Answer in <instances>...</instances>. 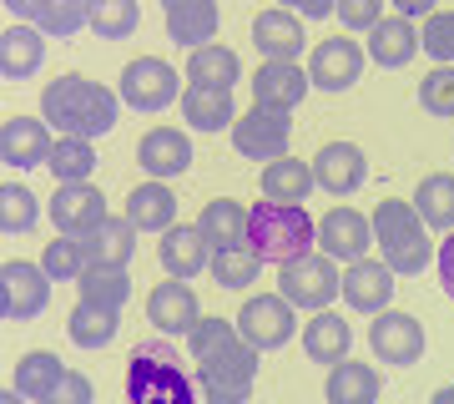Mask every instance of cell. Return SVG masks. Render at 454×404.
<instances>
[{"label": "cell", "instance_id": "10", "mask_svg": "<svg viewBox=\"0 0 454 404\" xmlns=\"http://www.w3.org/2000/svg\"><path fill=\"white\" fill-rule=\"evenodd\" d=\"M369 349L379 364H394V369H414L424 359V323L414 313H399V308H384L373 313L369 323Z\"/></svg>", "mask_w": 454, "mask_h": 404}, {"label": "cell", "instance_id": "52", "mask_svg": "<svg viewBox=\"0 0 454 404\" xmlns=\"http://www.w3.org/2000/svg\"><path fill=\"white\" fill-rule=\"evenodd\" d=\"M5 5V16H16V20H26V26H35V16H41V5L46 0H0Z\"/></svg>", "mask_w": 454, "mask_h": 404}, {"label": "cell", "instance_id": "15", "mask_svg": "<svg viewBox=\"0 0 454 404\" xmlns=\"http://www.w3.org/2000/svg\"><path fill=\"white\" fill-rule=\"evenodd\" d=\"M394 268L384 258H358V263H343V283H339V298L348 308H354V313H384V308L394 304V289H399V283H394Z\"/></svg>", "mask_w": 454, "mask_h": 404}, {"label": "cell", "instance_id": "31", "mask_svg": "<svg viewBox=\"0 0 454 404\" xmlns=\"http://www.w3.org/2000/svg\"><path fill=\"white\" fill-rule=\"evenodd\" d=\"M379 394H384L379 369H373V364H358V359L333 364L328 379H324V400L328 404H379Z\"/></svg>", "mask_w": 454, "mask_h": 404}, {"label": "cell", "instance_id": "4", "mask_svg": "<svg viewBox=\"0 0 454 404\" xmlns=\"http://www.w3.org/2000/svg\"><path fill=\"white\" fill-rule=\"evenodd\" d=\"M247 248L262 263H293L318 248V223L303 202H258L247 212Z\"/></svg>", "mask_w": 454, "mask_h": 404}, {"label": "cell", "instance_id": "7", "mask_svg": "<svg viewBox=\"0 0 454 404\" xmlns=\"http://www.w3.org/2000/svg\"><path fill=\"white\" fill-rule=\"evenodd\" d=\"M339 283H343V268L328 253H303V258L293 263H278V293L288 298L293 308H303V313H318L339 298Z\"/></svg>", "mask_w": 454, "mask_h": 404}, {"label": "cell", "instance_id": "6", "mask_svg": "<svg viewBox=\"0 0 454 404\" xmlns=\"http://www.w3.org/2000/svg\"><path fill=\"white\" fill-rule=\"evenodd\" d=\"M182 91H187V76L172 71V61L162 56H137L116 76V97L131 112H167L172 101H182Z\"/></svg>", "mask_w": 454, "mask_h": 404}, {"label": "cell", "instance_id": "2", "mask_svg": "<svg viewBox=\"0 0 454 404\" xmlns=\"http://www.w3.org/2000/svg\"><path fill=\"white\" fill-rule=\"evenodd\" d=\"M197 379L167 339H146L127 359V404H197Z\"/></svg>", "mask_w": 454, "mask_h": 404}, {"label": "cell", "instance_id": "12", "mask_svg": "<svg viewBox=\"0 0 454 404\" xmlns=\"http://www.w3.org/2000/svg\"><path fill=\"white\" fill-rule=\"evenodd\" d=\"M146 323L162 334V339H187L197 323H202V304H197V289L182 283V278H167L146 293Z\"/></svg>", "mask_w": 454, "mask_h": 404}, {"label": "cell", "instance_id": "43", "mask_svg": "<svg viewBox=\"0 0 454 404\" xmlns=\"http://www.w3.org/2000/svg\"><path fill=\"white\" fill-rule=\"evenodd\" d=\"M137 26H142V5L137 0H91V36L127 41Z\"/></svg>", "mask_w": 454, "mask_h": 404}, {"label": "cell", "instance_id": "11", "mask_svg": "<svg viewBox=\"0 0 454 404\" xmlns=\"http://www.w3.org/2000/svg\"><path fill=\"white\" fill-rule=\"evenodd\" d=\"M288 142H293L288 112L247 107V112L232 122V147H238V157H247V162H278V157H288Z\"/></svg>", "mask_w": 454, "mask_h": 404}, {"label": "cell", "instance_id": "32", "mask_svg": "<svg viewBox=\"0 0 454 404\" xmlns=\"http://www.w3.org/2000/svg\"><path fill=\"white\" fill-rule=\"evenodd\" d=\"M313 187H318L313 162H298L293 152L278 162H262V197L268 202H309Z\"/></svg>", "mask_w": 454, "mask_h": 404}, {"label": "cell", "instance_id": "23", "mask_svg": "<svg viewBox=\"0 0 454 404\" xmlns=\"http://www.w3.org/2000/svg\"><path fill=\"white\" fill-rule=\"evenodd\" d=\"M162 20H167V36L177 46L197 51L217 41V26H223V5L217 0H162Z\"/></svg>", "mask_w": 454, "mask_h": 404}, {"label": "cell", "instance_id": "22", "mask_svg": "<svg viewBox=\"0 0 454 404\" xmlns=\"http://www.w3.org/2000/svg\"><path fill=\"white\" fill-rule=\"evenodd\" d=\"M253 46L262 51V61H298L303 46H309L303 16H293V11H283V5L258 11V16H253Z\"/></svg>", "mask_w": 454, "mask_h": 404}, {"label": "cell", "instance_id": "8", "mask_svg": "<svg viewBox=\"0 0 454 404\" xmlns=\"http://www.w3.org/2000/svg\"><path fill=\"white\" fill-rule=\"evenodd\" d=\"M51 304V273L41 263L11 258L0 268V319L5 323H31Z\"/></svg>", "mask_w": 454, "mask_h": 404}, {"label": "cell", "instance_id": "36", "mask_svg": "<svg viewBox=\"0 0 454 404\" xmlns=\"http://www.w3.org/2000/svg\"><path fill=\"white\" fill-rule=\"evenodd\" d=\"M131 298V273L127 268H101V263H91L82 278H76V304H97V308H127Z\"/></svg>", "mask_w": 454, "mask_h": 404}, {"label": "cell", "instance_id": "1", "mask_svg": "<svg viewBox=\"0 0 454 404\" xmlns=\"http://www.w3.org/2000/svg\"><path fill=\"white\" fill-rule=\"evenodd\" d=\"M41 116L51 122V131H61V137H86V142H97L106 131L116 127V116H121V97H116L112 86H101L91 76H56L41 86Z\"/></svg>", "mask_w": 454, "mask_h": 404}, {"label": "cell", "instance_id": "29", "mask_svg": "<svg viewBox=\"0 0 454 404\" xmlns=\"http://www.w3.org/2000/svg\"><path fill=\"white\" fill-rule=\"evenodd\" d=\"M187 86H217V91H232L238 81H243V61H238V51L223 46V41H207V46L187 51Z\"/></svg>", "mask_w": 454, "mask_h": 404}, {"label": "cell", "instance_id": "46", "mask_svg": "<svg viewBox=\"0 0 454 404\" xmlns=\"http://www.w3.org/2000/svg\"><path fill=\"white\" fill-rule=\"evenodd\" d=\"M419 41L434 56V66H454V11H434V16L424 20Z\"/></svg>", "mask_w": 454, "mask_h": 404}, {"label": "cell", "instance_id": "21", "mask_svg": "<svg viewBox=\"0 0 454 404\" xmlns=\"http://www.w3.org/2000/svg\"><path fill=\"white\" fill-rule=\"evenodd\" d=\"M157 263H162L167 278H182V283H192L197 273H207L212 263V248L207 238L197 233V223H172L157 242Z\"/></svg>", "mask_w": 454, "mask_h": 404}, {"label": "cell", "instance_id": "39", "mask_svg": "<svg viewBox=\"0 0 454 404\" xmlns=\"http://www.w3.org/2000/svg\"><path fill=\"white\" fill-rule=\"evenodd\" d=\"M86 26H91V0H46L35 16V31L51 36V41H71Z\"/></svg>", "mask_w": 454, "mask_h": 404}, {"label": "cell", "instance_id": "49", "mask_svg": "<svg viewBox=\"0 0 454 404\" xmlns=\"http://www.w3.org/2000/svg\"><path fill=\"white\" fill-rule=\"evenodd\" d=\"M434 268H439V283H444V298L454 304V233H444V242L434 248Z\"/></svg>", "mask_w": 454, "mask_h": 404}, {"label": "cell", "instance_id": "5", "mask_svg": "<svg viewBox=\"0 0 454 404\" xmlns=\"http://www.w3.org/2000/svg\"><path fill=\"white\" fill-rule=\"evenodd\" d=\"M192 379L207 404H243L253 394V384H258V349L247 339H232L223 354L202 359Z\"/></svg>", "mask_w": 454, "mask_h": 404}, {"label": "cell", "instance_id": "33", "mask_svg": "<svg viewBox=\"0 0 454 404\" xmlns=\"http://www.w3.org/2000/svg\"><path fill=\"white\" fill-rule=\"evenodd\" d=\"M131 253H137V227H131L127 212H112V218L86 238V258L101 263V268H131Z\"/></svg>", "mask_w": 454, "mask_h": 404}, {"label": "cell", "instance_id": "35", "mask_svg": "<svg viewBox=\"0 0 454 404\" xmlns=\"http://www.w3.org/2000/svg\"><path fill=\"white\" fill-rule=\"evenodd\" d=\"M414 212L429 233H454V172H429L414 187Z\"/></svg>", "mask_w": 454, "mask_h": 404}, {"label": "cell", "instance_id": "17", "mask_svg": "<svg viewBox=\"0 0 454 404\" xmlns=\"http://www.w3.org/2000/svg\"><path fill=\"white\" fill-rule=\"evenodd\" d=\"M192 137L187 131H177V127H152L137 142V167H142L152 182H172V178H182L187 167H192Z\"/></svg>", "mask_w": 454, "mask_h": 404}, {"label": "cell", "instance_id": "50", "mask_svg": "<svg viewBox=\"0 0 454 404\" xmlns=\"http://www.w3.org/2000/svg\"><path fill=\"white\" fill-rule=\"evenodd\" d=\"M278 5H283V11H293V16H303V20H328L339 0H278Z\"/></svg>", "mask_w": 454, "mask_h": 404}, {"label": "cell", "instance_id": "26", "mask_svg": "<svg viewBox=\"0 0 454 404\" xmlns=\"http://www.w3.org/2000/svg\"><path fill=\"white\" fill-rule=\"evenodd\" d=\"M247 212L238 197H212V202H202V212H197V233L207 238L212 253H223V248H247Z\"/></svg>", "mask_w": 454, "mask_h": 404}, {"label": "cell", "instance_id": "48", "mask_svg": "<svg viewBox=\"0 0 454 404\" xmlns=\"http://www.w3.org/2000/svg\"><path fill=\"white\" fill-rule=\"evenodd\" d=\"M46 404H97V389H91V379L82 369H66V379L56 384V394Z\"/></svg>", "mask_w": 454, "mask_h": 404}, {"label": "cell", "instance_id": "42", "mask_svg": "<svg viewBox=\"0 0 454 404\" xmlns=\"http://www.w3.org/2000/svg\"><path fill=\"white\" fill-rule=\"evenodd\" d=\"M41 268L51 273V283H76V278L91 268V258H86V238H66V233H56V242H46V253H41Z\"/></svg>", "mask_w": 454, "mask_h": 404}, {"label": "cell", "instance_id": "30", "mask_svg": "<svg viewBox=\"0 0 454 404\" xmlns=\"http://www.w3.org/2000/svg\"><path fill=\"white\" fill-rule=\"evenodd\" d=\"M177 107H182V122L192 131H232V122H238L232 91H217V86H187Z\"/></svg>", "mask_w": 454, "mask_h": 404}, {"label": "cell", "instance_id": "14", "mask_svg": "<svg viewBox=\"0 0 454 404\" xmlns=\"http://www.w3.org/2000/svg\"><path fill=\"white\" fill-rule=\"evenodd\" d=\"M364 46L358 41H348V36H328V41H318V46L309 51V81L318 86V91H348V86H358V76H364Z\"/></svg>", "mask_w": 454, "mask_h": 404}, {"label": "cell", "instance_id": "19", "mask_svg": "<svg viewBox=\"0 0 454 404\" xmlns=\"http://www.w3.org/2000/svg\"><path fill=\"white\" fill-rule=\"evenodd\" d=\"M51 127L46 116H5L0 122V162L11 167H46L51 162Z\"/></svg>", "mask_w": 454, "mask_h": 404}, {"label": "cell", "instance_id": "18", "mask_svg": "<svg viewBox=\"0 0 454 404\" xmlns=\"http://www.w3.org/2000/svg\"><path fill=\"white\" fill-rule=\"evenodd\" d=\"M313 178L328 197H354L369 182V157L354 142H324L318 157H313Z\"/></svg>", "mask_w": 454, "mask_h": 404}, {"label": "cell", "instance_id": "13", "mask_svg": "<svg viewBox=\"0 0 454 404\" xmlns=\"http://www.w3.org/2000/svg\"><path fill=\"white\" fill-rule=\"evenodd\" d=\"M106 218L112 212H106V197H101L97 182H61L51 197V223L66 238H91Z\"/></svg>", "mask_w": 454, "mask_h": 404}, {"label": "cell", "instance_id": "47", "mask_svg": "<svg viewBox=\"0 0 454 404\" xmlns=\"http://www.w3.org/2000/svg\"><path fill=\"white\" fill-rule=\"evenodd\" d=\"M384 5H389V0H339L333 16H339L343 31H373V26L384 20Z\"/></svg>", "mask_w": 454, "mask_h": 404}, {"label": "cell", "instance_id": "28", "mask_svg": "<svg viewBox=\"0 0 454 404\" xmlns=\"http://www.w3.org/2000/svg\"><path fill=\"white\" fill-rule=\"evenodd\" d=\"M127 218H131L137 233H157V238H162L167 227L177 223V193H172V182H152L146 178L142 187H131Z\"/></svg>", "mask_w": 454, "mask_h": 404}, {"label": "cell", "instance_id": "40", "mask_svg": "<svg viewBox=\"0 0 454 404\" xmlns=\"http://www.w3.org/2000/svg\"><path fill=\"white\" fill-rule=\"evenodd\" d=\"M35 223H41V202H35V193L5 178V187H0V233H5V238H20V233H31Z\"/></svg>", "mask_w": 454, "mask_h": 404}, {"label": "cell", "instance_id": "27", "mask_svg": "<svg viewBox=\"0 0 454 404\" xmlns=\"http://www.w3.org/2000/svg\"><path fill=\"white\" fill-rule=\"evenodd\" d=\"M348 349H354V329H348V319L343 313H333V308H318L309 323H303V354L313 359V364H343L348 359Z\"/></svg>", "mask_w": 454, "mask_h": 404}, {"label": "cell", "instance_id": "20", "mask_svg": "<svg viewBox=\"0 0 454 404\" xmlns=\"http://www.w3.org/2000/svg\"><path fill=\"white\" fill-rule=\"evenodd\" d=\"M369 242H373V223L358 208H333L318 223V253H328L333 263L369 258Z\"/></svg>", "mask_w": 454, "mask_h": 404}, {"label": "cell", "instance_id": "54", "mask_svg": "<svg viewBox=\"0 0 454 404\" xmlns=\"http://www.w3.org/2000/svg\"><path fill=\"white\" fill-rule=\"evenodd\" d=\"M429 404H454V384H444V389H434V400Z\"/></svg>", "mask_w": 454, "mask_h": 404}, {"label": "cell", "instance_id": "9", "mask_svg": "<svg viewBox=\"0 0 454 404\" xmlns=\"http://www.w3.org/2000/svg\"><path fill=\"white\" fill-rule=\"evenodd\" d=\"M298 329V308L283 298V293H253L243 308H238V334H243L258 354L268 349H283Z\"/></svg>", "mask_w": 454, "mask_h": 404}, {"label": "cell", "instance_id": "34", "mask_svg": "<svg viewBox=\"0 0 454 404\" xmlns=\"http://www.w3.org/2000/svg\"><path fill=\"white\" fill-rule=\"evenodd\" d=\"M61 379H66V364L51 354V349H31V354H20L16 374H11V384H16L31 404H46Z\"/></svg>", "mask_w": 454, "mask_h": 404}, {"label": "cell", "instance_id": "53", "mask_svg": "<svg viewBox=\"0 0 454 404\" xmlns=\"http://www.w3.org/2000/svg\"><path fill=\"white\" fill-rule=\"evenodd\" d=\"M0 404H31V400H26V394H20L16 384H5V394H0Z\"/></svg>", "mask_w": 454, "mask_h": 404}, {"label": "cell", "instance_id": "44", "mask_svg": "<svg viewBox=\"0 0 454 404\" xmlns=\"http://www.w3.org/2000/svg\"><path fill=\"white\" fill-rule=\"evenodd\" d=\"M232 339H243V334H238V319H217V313H212V319H202L192 334H187V354H192V364H202V359L223 354Z\"/></svg>", "mask_w": 454, "mask_h": 404}, {"label": "cell", "instance_id": "3", "mask_svg": "<svg viewBox=\"0 0 454 404\" xmlns=\"http://www.w3.org/2000/svg\"><path fill=\"white\" fill-rule=\"evenodd\" d=\"M373 242H379V258L389 263L399 278H419L429 263H434V242H429V227L414 212V202L404 197H384L373 208Z\"/></svg>", "mask_w": 454, "mask_h": 404}, {"label": "cell", "instance_id": "38", "mask_svg": "<svg viewBox=\"0 0 454 404\" xmlns=\"http://www.w3.org/2000/svg\"><path fill=\"white\" fill-rule=\"evenodd\" d=\"M46 167L56 182H91V172H97V147L86 142V137H56Z\"/></svg>", "mask_w": 454, "mask_h": 404}, {"label": "cell", "instance_id": "24", "mask_svg": "<svg viewBox=\"0 0 454 404\" xmlns=\"http://www.w3.org/2000/svg\"><path fill=\"white\" fill-rule=\"evenodd\" d=\"M414 51H424L419 31H414V20L384 16V20H379V26L369 31V46H364V56H369L379 71H399V66L414 61Z\"/></svg>", "mask_w": 454, "mask_h": 404}, {"label": "cell", "instance_id": "51", "mask_svg": "<svg viewBox=\"0 0 454 404\" xmlns=\"http://www.w3.org/2000/svg\"><path fill=\"white\" fill-rule=\"evenodd\" d=\"M394 5V16H404V20H429L439 11V0H389Z\"/></svg>", "mask_w": 454, "mask_h": 404}, {"label": "cell", "instance_id": "45", "mask_svg": "<svg viewBox=\"0 0 454 404\" xmlns=\"http://www.w3.org/2000/svg\"><path fill=\"white\" fill-rule=\"evenodd\" d=\"M419 107L439 122H454V66H434L419 81Z\"/></svg>", "mask_w": 454, "mask_h": 404}, {"label": "cell", "instance_id": "41", "mask_svg": "<svg viewBox=\"0 0 454 404\" xmlns=\"http://www.w3.org/2000/svg\"><path fill=\"white\" fill-rule=\"evenodd\" d=\"M212 283L217 289H232V293H243L247 283H258L262 273V258L253 253V248H223V253H212Z\"/></svg>", "mask_w": 454, "mask_h": 404}, {"label": "cell", "instance_id": "25", "mask_svg": "<svg viewBox=\"0 0 454 404\" xmlns=\"http://www.w3.org/2000/svg\"><path fill=\"white\" fill-rule=\"evenodd\" d=\"M46 61V36L16 20V26H5L0 31V81H31Z\"/></svg>", "mask_w": 454, "mask_h": 404}, {"label": "cell", "instance_id": "37", "mask_svg": "<svg viewBox=\"0 0 454 404\" xmlns=\"http://www.w3.org/2000/svg\"><path fill=\"white\" fill-rule=\"evenodd\" d=\"M116 329H121V313L116 308H97V304H76V313L66 319V334H71V344L76 349H106V344L116 339Z\"/></svg>", "mask_w": 454, "mask_h": 404}, {"label": "cell", "instance_id": "16", "mask_svg": "<svg viewBox=\"0 0 454 404\" xmlns=\"http://www.w3.org/2000/svg\"><path fill=\"white\" fill-rule=\"evenodd\" d=\"M309 91H313L309 66H298V61H262L258 71H253V107L293 116V107H303Z\"/></svg>", "mask_w": 454, "mask_h": 404}]
</instances>
